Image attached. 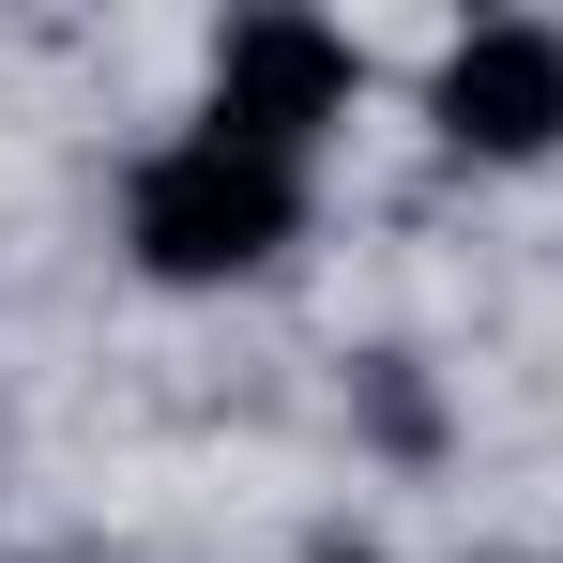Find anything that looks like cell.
I'll return each mask as SVG.
<instances>
[{"instance_id":"6da1fadb","label":"cell","mask_w":563,"mask_h":563,"mask_svg":"<svg viewBox=\"0 0 563 563\" xmlns=\"http://www.w3.org/2000/svg\"><path fill=\"white\" fill-rule=\"evenodd\" d=\"M289 244H305V168L289 153H244V137L184 122V137H153L122 168V260L153 289H244Z\"/></svg>"},{"instance_id":"277c9868","label":"cell","mask_w":563,"mask_h":563,"mask_svg":"<svg viewBox=\"0 0 563 563\" xmlns=\"http://www.w3.org/2000/svg\"><path fill=\"white\" fill-rule=\"evenodd\" d=\"M366 411H380V442H427V380H411V351L366 366Z\"/></svg>"},{"instance_id":"3957f363","label":"cell","mask_w":563,"mask_h":563,"mask_svg":"<svg viewBox=\"0 0 563 563\" xmlns=\"http://www.w3.org/2000/svg\"><path fill=\"white\" fill-rule=\"evenodd\" d=\"M427 137L457 168H549L563 153V15H472L427 62Z\"/></svg>"},{"instance_id":"7a4b0ae2","label":"cell","mask_w":563,"mask_h":563,"mask_svg":"<svg viewBox=\"0 0 563 563\" xmlns=\"http://www.w3.org/2000/svg\"><path fill=\"white\" fill-rule=\"evenodd\" d=\"M351 107H366V46H351L335 15H229V31H213V107H198L213 137L305 168Z\"/></svg>"}]
</instances>
